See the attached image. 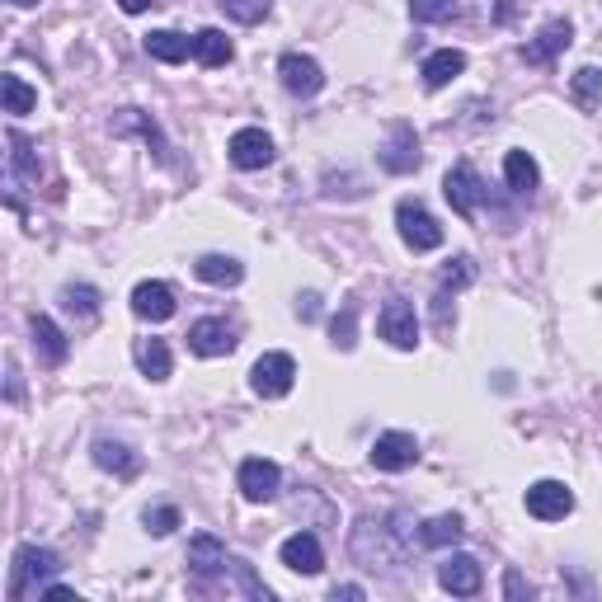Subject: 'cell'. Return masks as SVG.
<instances>
[{
  "label": "cell",
  "mask_w": 602,
  "mask_h": 602,
  "mask_svg": "<svg viewBox=\"0 0 602 602\" xmlns=\"http://www.w3.org/2000/svg\"><path fill=\"white\" fill-rule=\"evenodd\" d=\"M419 522L409 513H386V518H372L362 513L354 528H348V556H354L362 569H372V575H391V569H401L409 546L419 542Z\"/></svg>",
  "instance_id": "6da1fadb"
},
{
  "label": "cell",
  "mask_w": 602,
  "mask_h": 602,
  "mask_svg": "<svg viewBox=\"0 0 602 602\" xmlns=\"http://www.w3.org/2000/svg\"><path fill=\"white\" fill-rule=\"evenodd\" d=\"M57 569H61V556L53 546H34V542L20 546L14 551V569H10V602H20L28 593L38 598L43 583L57 579Z\"/></svg>",
  "instance_id": "7a4b0ae2"
},
{
  "label": "cell",
  "mask_w": 602,
  "mask_h": 602,
  "mask_svg": "<svg viewBox=\"0 0 602 602\" xmlns=\"http://www.w3.org/2000/svg\"><path fill=\"white\" fill-rule=\"evenodd\" d=\"M395 231H401V241L405 250H415V255H429V250L442 245V227H438V217L424 208L419 198H401L395 202Z\"/></svg>",
  "instance_id": "3957f363"
},
{
  "label": "cell",
  "mask_w": 602,
  "mask_h": 602,
  "mask_svg": "<svg viewBox=\"0 0 602 602\" xmlns=\"http://www.w3.org/2000/svg\"><path fill=\"white\" fill-rule=\"evenodd\" d=\"M297 386V358L274 348V354H264L255 368H250V391L259 395V401H282V395H292Z\"/></svg>",
  "instance_id": "277c9868"
},
{
  "label": "cell",
  "mask_w": 602,
  "mask_h": 602,
  "mask_svg": "<svg viewBox=\"0 0 602 602\" xmlns=\"http://www.w3.org/2000/svg\"><path fill=\"white\" fill-rule=\"evenodd\" d=\"M442 198L452 202V212L456 217H466V221H475L481 217V202L489 198V188H485V180L475 174V165H452L448 170V180H442Z\"/></svg>",
  "instance_id": "5b68a950"
},
{
  "label": "cell",
  "mask_w": 602,
  "mask_h": 602,
  "mask_svg": "<svg viewBox=\"0 0 602 602\" xmlns=\"http://www.w3.org/2000/svg\"><path fill=\"white\" fill-rule=\"evenodd\" d=\"M377 335H382L391 348H401V354L419 348V315H415V306H409L405 297H391L382 306V315H377Z\"/></svg>",
  "instance_id": "8992f818"
},
{
  "label": "cell",
  "mask_w": 602,
  "mask_h": 602,
  "mask_svg": "<svg viewBox=\"0 0 602 602\" xmlns=\"http://www.w3.org/2000/svg\"><path fill=\"white\" fill-rule=\"evenodd\" d=\"M278 81L288 94H297V100H311V94L325 90V71H321V61L306 57V53H282L278 57Z\"/></svg>",
  "instance_id": "52a82bcc"
},
{
  "label": "cell",
  "mask_w": 602,
  "mask_h": 602,
  "mask_svg": "<svg viewBox=\"0 0 602 602\" xmlns=\"http://www.w3.org/2000/svg\"><path fill=\"white\" fill-rule=\"evenodd\" d=\"M438 589L452 593V598H475L485 589V569L475 556H466V551H452L448 560L438 565Z\"/></svg>",
  "instance_id": "ba28073f"
},
{
  "label": "cell",
  "mask_w": 602,
  "mask_h": 602,
  "mask_svg": "<svg viewBox=\"0 0 602 602\" xmlns=\"http://www.w3.org/2000/svg\"><path fill=\"white\" fill-rule=\"evenodd\" d=\"M372 466L377 471H386V475H401V471H409L419 462V438L415 433H405V429H391V433H382L372 442Z\"/></svg>",
  "instance_id": "9c48e42d"
},
{
  "label": "cell",
  "mask_w": 602,
  "mask_h": 602,
  "mask_svg": "<svg viewBox=\"0 0 602 602\" xmlns=\"http://www.w3.org/2000/svg\"><path fill=\"white\" fill-rule=\"evenodd\" d=\"M235 485H241V495L250 503H268V499H278V489H282V471H278V462H268V456H245L241 471H235Z\"/></svg>",
  "instance_id": "30bf717a"
},
{
  "label": "cell",
  "mask_w": 602,
  "mask_h": 602,
  "mask_svg": "<svg viewBox=\"0 0 602 602\" xmlns=\"http://www.w3.org/2000/svg\"><path fill=\"white\" fill-rule=\"evenodd\" d=\"M528 513L536 522H565L569 513H575V495H569V485L565 481H536L528 485Z\"/></svg>",
  "instance_id": "8fae6325"
},
{
  "label": "cell",
  "mask_w": 602,
  "mask_h": 602,
  "mask_svg": "<svg viewBox=\"0 0 602 602\" xmlns=\"http://www.w3.org/2000/svg\"><path fill=\"white\" fill-rule=\"evenodd\" d=\"M108 132L114 137H141L155 151V161H170V141L161 132V123H155L151 114H141V108H118V114L108 118Z\"/></svg>",
  "instance_id": "7c38bea8"
},
{
  "label": "cell",
  "mask_w": 602,
  "mask_h": 602,
  "mask_svg": "<svg viewBox=\"0 0 602 602\" xmlns=\"http://www.w3.org/2000/svg\"><path fill=\"white\" fill-rule=\"evenodd\" d=\"M419 137L409 123H391V132H386V147H382V170L386 174H415L419 170Z\"/></svg>",
  "instance_id": "4fadbf2b"
},
{
  "label": "cell",
  "mask_w": 602,
  "mask_h": 602,
  "mask_svg": "<svg viewBox=\"0 0 602 602\" xmlns=\"http://www.w3.org/2000/svg\"><path fill=\"white\" fill-rule=\"evenodd\" d=\"M231 165L235 170H268V165H274V137H268L264 128H241V132H235L231 137Z\"/></svg>",
  "instance_id": "5bb4252c"
},
{
  "label": "cell",
  "mask_w": 602,
  "mask_h": 602,
  "mask_svg": "<svg viewBox=\"0 0 602 602\" xmlns=\"http://www.w3.org/2000/svg\"><path fill=\"white\" fill-rule=\"evenodd\" d=\"M569 43H575V24H569V20H546L542 34L522 47V61H528V67H551Z\"/></svg>",
  "instance_id": "9a60e30c"
},
{
  "label": "cell",
  "mask_w": 602,
  "mask_h": 602,
  "mask_svg": "<svg viewBox=\"0 0 602 602\" xmlns=\"http://www.w3.org/2000/svg\"><path fill=\"white\" fill-rule=\"evenodd\" d=\"M235 344H241L235 329L227 321H217V315H202V321L188 325V348H194L198 358H227Z\"/></svg>",
  "instance_id": "2e32d148"
},
{
  "label": "cell",
  "mask_w": 602,
  "mask_h": 602,
  "mask_svg": "<svg viewBox=\"0 0 602 602\" xmlns=\"http://www.w3.org/2000/svg\"><path fill=\"white\" fill-rule=\"evenodd\" d=\"M278 560L288 565L292 575H306V579H311V575H321V569H325V551H321V536H315V532H292L288 542L278 546Z\"/></svg>",
  "instance_id": "e0dca14e"
},
{
  "label": "cell",
  "mask_w": 602,
  "mask_h": 602,
  "mask_svg": "<svg viewBox=\"0 0 602 602\" xmlns=\"http://www.w3.org/2000/svg\"><path fill=\"white\" fill-rule=\"evenodd\" d=\"M180 311V301H174V292L165 288V282H137L132 288V315L137 321H151V325H165L170 315Z\"/></svg>",
  "instance_id": "ac0fdd59"
},
{
  "label": "cell",
  "mask_w": 602,
  "mask_h": 602,
  "mask_svg": "<svg viewBox=\"0 0 602 602\" xmlns=\"http://www.w3.org/2000/svg\"><path fill=\"white\" fill-rule=\"evenodd\" d=\"M188 569H194L198 579H212V575H227L231 569V556H227V542L212 532H198L194 542H188Z\"/></svg>",
  "instance_id": "d6986e66"
},
{
  "label": "cell",
  "mask_w": 602,
  "mask_h": 602,
  "mask_svg": "<svg viewBox=\"0 0 602 602\" xmlns=\"http://www.w3.org/2000/svg\"><path fill=\"white\" fill-rule=\"evenodd\" d=\"M462 71H466V53H462V47H438V53H429V57H424V67H419L424 90H448Z\"/></svg>",
  "instance_id": "ffe728a7"
},
{
  "label": "cell",
  "mask_w": 602,
  "mask_h": 602,
  "mask_svg": "<svg viewBox=\"0 0 602 602\" xmlns=\"http://www.w3.org/2000/svg\"><path fill=\"white\" fill-rule=\"evenodd\" d=\"M90 456H94V466L108 471V475H118V481H128V475H137V452L128 448V442H118V438H94L90 442Z\"/></svg>",
  "instance_id": "44dd1931"
},
{
  "label": "cell",
  "mask_w": 602,
  "mask_h": 602,
  "mask_svg": "<svg viewBox=\"0 0 602 602\" xmlns=\"http://www.w3.org/2000/svg\"><path fill=\"white\" fill-rule=\"evenodd\" d=\"M5 184L20 188V184H38V155H34V141L20 137V132H5Z\"/></svg>",
  "instance_id": "7402d4cb"
},
{
  "label": "cell",
  "mask_w": 602,
  "mask_h": 602,
  "mask_svg": "<svg viewBox=\"0 0 602 602\" xmlns=\"http://www.w3.org/2000/svg\"><path fill=\"white\" fill-rule=\"evenodd\" d=\"M28 335H34V348H38V358L47 362V368H61V362H67L71 344H67V335L57 329L53 315H28Z\"/></svg>",
  "instance_id": "603a6c76"
},
{
  "label": "cell",
  "mask_w": 602,
  "mask_h": 602,
  "mask_svg": "<svg viewBox=\"0 0 602 602\" xmlns=\"http://www.w3.org/2000/svg\"><path fill=\"white\" fill-rule=\"evenodd\" d=\"M132 358H137V368H141V377H147V382H170L174 358H170V344H165V339H137Z\"/></svg>",
  "instance_id": "cb8c5ba5"
},
{
  "label": "cell",
  "mask_w": 602,
  "mask_h": 602,
  "mask_svg": "<svg viewBox=\"0 0 602 602\" xmlns=\"http://www.w3.org/2000/svg\"><path fill=\"white\" fill-rule=\"evenodd\" d=\"M147 57L165 61V67H180V61L194 57V38L174 34V28H155V34H147Z\"/></svg>",
  "instance_id": "d4e9b609"
},
{
  "label": "cell",
  "mask_w": 602,
  "mask_h": 602,
  "mask_svg": "<svg viewBox=\"0 0 602 602\" xmlns=\"http://www.w3.org/2000/svg\"><path fill=\"white\" fill-rule=\"evenodd\" d=\"M503 180H509V188L518 198H528L536 184H542V165L532 161V151H509L503 155Z\"/></svg>",
  "instance_id": "484cf974"
},
{
  "label": "cell",
  "mask_w": 602,
  "mask_h": 602,
  "mask_svg": "<svg viewBox=\"0 0 602 602\" xmlns=\"http://www.w3.org/2000/svg\"><path fill=\"white\" fill-rule=\"evenodd\" d=\"M194 274L208 282V288H235V282L245 278V264L231 259V255H202V259L194 264Z\"/></svg>",
  "instance_id": "4316f807"
},
{
  "label": "cell",
  "mask_w": 602,
  "mask_h": 602,
  "mask_svg": "<svg viewBox=\"0 0 602 602\" xmlns=\"http://www.w3.org/2000/svg\"><path fill=\"white\" fill-rule=\"evenodd\" d=\"M194 57L208 71H217V67H231V61H235V47H231V38L221 34V28H202V34H194Z\"/></svg>",
  "instance_id": "83f0119b"
},
{
  "label": "cell",
  "mask_w": 602,
  "mask_h": 602,
  "mask_svg": "<svg viewBox=\"0 0 602 602\" xmlns=\"http://www.w3.org/2000/svg\"><path fill=\"white\" fill-rule=\"evenodd\" d=\"M38 104V90L24 81V76H14V71H5L0 76V108H5V114H28V108Z\"/></svg>",
  "instance_id": "f1b7e54d"
},
{
  "label": "cell",
  "mask_w": 602,
  "mask_h": 602,
  "mask_svg": "<svg viewBox=\"0 0 602 602\" xmlns=\"http://www.w3.org/2000/svg\"><path fill=\"white\" fill-rule=\"evenodd\" d=\"M462 536H466V522L462 518H456V513H438V518H429L419 528V546H433L438 551V546H456Z\"/></svg>",
  "instance_id": "f546056e"
},
{
  "label": "cell",
  "mask_w": 602,
  "mask_h": 602,
  "mask_svg": "<svg viewBox=\"0 0 602 602\" xmlns=\"http://www.w3.org/2000/svg\"><path fill=\"white\" fill-rule=\"evenodd\" d=\"M57 301H61V311L81 315V321H94V315H100V292H94L90 282H67V288L57 292Z\"/></svg>",
  "instance_id": "4dcf8cb0"
},
{
  "label": "cell",
  "mask_w": 602,
  "mask_h": 602,
  "mask_svg": "<svg viewBox=\"0 0 602 602\" xmlns=\"http://www.w3.org/2000/svg\"><path fill=\"white\" fill-rule=\"evenodd\" d=\"M569 94H575L579 108H602V71L598 67H579L575 81H569Z\"/></svg>",
  "instance_id": "1f68e13d"
},
{
  "label": "cell",
  "mask_w": 602,
  "mask_h": 602,
  "mask_svg": "<svg viewBox=\"0 0 602 602\" xmlns=\"http://www.w3.org/2000/svg\"><path fill=\"white\" fill-rule=\"evenodd\" d=\"M221 14L235 24H264L274 14V0H217Z\"/></svg>",
  "instance_id": "d6a6232c"
},
{
  "label": "cell",
  "mask_w": 602,
  "mask_h": 602,
  "mask_svg": "<svg viewBox=\"0 0 602 602\" xmlns=\"http://www.w3.org/2000/svg\"><path fill=\"white\" fill-rule=\"evenodd\" d=\"M329 344H335L339 354H348V348L358 344V306H354V301H348L335 321H329Z\"/></svg>",
  "instance_id": "836d02e7"
},
{
  "label": "cell",
  "mask_w": 602,
  "mask_h": 602,
  "mask_svg": "<svg viewBox=\"0 0 602 602\" xmlns=\"http://www.w3.org/2000/svg\"><path fill=\"white\" fill-rule=\"evenodd\" d=\"M456 14V0H409V20L415 24H442Z\"/></svg>",
  "instance_id": "e575fe53"
},
{
  "label": "cell",
  "mask_w": 602,
  "mask_h": 602,
  "mask_svg": "<svg viewBox=\"0 0 602 602\" xmlns=\"http://www.w3.org/2000/svg\"><path fill=\"white\" fill-rule=\"evenodd\" d=\"M471 282H475V264L462 255V259H452L448 268H442V288H438V292H448V297H452V292L471 288Z\"/></svg>",
  "instance_id": "d590c367"
},
{
  "label": "cell",
  "mask_w": 602,
  "mask_h": 602,
  "mask_svg": "<svg viewBox=\"0 0 602 602\" xmlns=\"http://www.w3.org/2000/svg\"><path fill=\"white\" fill-rule=\"evenodd\" d=\"M141 522H147L151 536H170L174 528H180V509H174V503H155V509L141 513Z\"/></svg>",
  "instance_id": "8d00e7d4"
},
{
  "label": "cell",
  "mask_w": 602,
  "mask_h": 602,
  "mask_svg": "<svg viewBox=\"0 0 602 602\" xmlns=\"http://www.w3.org/2000/svg\"><path fill=\"white\" fill-rule=\"evenodd\" d=\"M231 575H235V589H241L245 598H259V602L274 598V589H268V583H259V579H255V569H250L245 560H231Z\"/></svg>",
  "instance_id": "74e56055"
},
{
  "label": "cell",
  "mask_w": 602,
  "mask_h": 602,
  "mask_svg": "<svg viewBox=\"0 0 602 602\" xmlns=\"http://www.w3.org/2000/svg\"><path fill=\"white\" fill-rule=\"evenodd\" d=\"M20 395H24V382H20V362L5 358V401L10 405H20Z\"/></svg>",
  "instance_id": "f35d334b"
},
{
  "label": "cell",
  "mask_w": 602,
  "mask_h": 602,
  "mask_svg": "<svg viewBox=\"0 0 602 602\" xmlns=\"http://www.w3.org/2000/svg\"><path fill=\"white\" fill-rule=\"evenodd\" d=\"M503 593H509V598H532L536 589H532V583L518 575V569H509V575H503Z\"/></svg>",
  "instance_id": "ab89813d"
},
{
  "label": "cell",
  "mask_w": 602,
  "mask_h": 602,
  "mask_svg": "<svg viewBox=\"0 0 602 602\" xmlns=\"http://www.w3.org/2000/svg\"><path fill=\"white\" fill-rule=\"evenodd\" d=\"M297 315H301V321H315V315H321V297L306 292V297L297 301Z\"/></svg>",
  "instance_id": "60d3db41"
},
{
  "label": "cell",
  "mask_w": 602,
  "mask_h": 602,
  "mask_svg": "<svg viewBox=\"0 0 602 602\" xmlns=\"http://www.w3.org/2000/svg\"><path fill=\"white\" fill-rule=\"evenodd\" d=\"M118 5H123V14H147L155 0H118Z\"/></svg>",
  "instance_id": "b9f144b4"
},
{
  "label": "cell",
  "mask_w": 602,
  "mask_h": 602,
  "mask_svg": "<svg viewBox=\"0 0 602 602\" xmlns=\"http://www.w3.org/2000/svg\"><path fill=\"white\" fill-rule=\"evenodd\" d=\"M329 598H362V589H358V583H335V593H329Z\"/></svg>",
  "instance_id": "7bdbcfd3"
},
{
  "label": "cell",
  "mask_w": 602,
  "mask_h": 602,
  "mask_svg": "<svg viewBox=\"0 0 602 602\" xmlns=\"http://www.w3.org/2000/svg\"><path fill=\"white\" fill-rule=\"evenodd\" d=\"M10 5H14V10H34L38 0H10Z\"/></svg>",
  "instance_id": "ee69618b"
}]
</instances>
